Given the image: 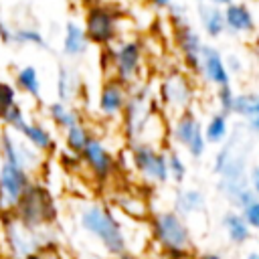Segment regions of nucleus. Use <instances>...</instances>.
<instances>
[{"label":"nucleus","mask_w":259,"mask_h":259,"mask_svg":"<svg viewBox=\"0 0 259 259\" xmlns=\"http://www.w3.org/2000/svg\"><path fill=\"white\" fill-rule=\"evenodd\" d=\"M12 217L26 229H32V231L40 229L55 221L57 217L55 200L42 184L32 180L24 190V194L20 196L16 208L12 210Z\"/></svg>","instance_id":"obj_1"},{"label":"nucleus","mask_w":259,"mask_h":259,"mask_svg":"<svg viewBox=\"0 0 259 259\" xmlns=\"http://www.w3.org/2000/svg\"><path fill=\"white\" fill-rule=\"evenodd\" d=\"M81 225H83L85 231L95 235L109 253L119 255V253L125 251V241H123L121 229H119L117 221L113 219V214L107 208L97 206V204L85 208L81 212Z\"/></svg>","instance_id":"obj_2"},{"label":"nucleus","mask_w":259,"mask_h":259,"mask_svg":"<svg viewBox=\"0 0 259 259\" xmlns=\"http://www.w3.org/2000/svg\"><path fill=\"white\" fill-rule=\"evenodd\" d=\"M83 28L89 38V45L109 47L117 40L119 34V16L103 4H93L87 8L83 18Z\"/></svg>","instance_id":"obj_3"},{"label":"nucleus","mask_w":259,"mask_h":259,"mask_svg":"<svg viewBox=\"0 0 259 259\" xmlns=\"http://www.w3.org/2000/svg\"><path fill=\"white\" fill-rule=\"evenodd\" d=\"M32 182V174L22 166L0 158V214H12L20 196Z\"/></svg>","instance_id":"obj_4"},{"label":"nucleus","mask_w":259,"mask_h":259,"mask_svg":"<svg viewBox=\"0 0 259 259\" xmlns=\"http://www.w3.org/2000/svg\"><path fill=\"white\" fill-rule=\"evenodd\" d=\"M107 55L115 73V79L121 83H132L142 67V45L138 38H125L119 42H111L107 47Z\"/></svg>","instance_id":"obj_5"},{"label":"nucleus","mask_w":259,"mask_h":259,"mask_svg":"<svg viewBox=\"0 0 259 259\" xmlns=\"http://www.w3.org/2000/svg\"><path fill=\"white\" fill-rule=\"evenodd\" d=\"M0 158L14 162L32 174V166H38L40 162V152L34 150L26 140H16L14 132L4 127L0 132Z\"/></svg>","instance_id":"obj_6"},{"label":"nucleus","mask_w":259,"mask_h":259,"mask_svg":"<svg viewBox=\"0 0 259 259\" xmlns=\"http://www.w3.org/2000/svg\"><path fill=\"white\" fill-rule=\"evenodd\" d=\"M154 231H156V237L158 241L170 249V251H184L188 249V243H190V237H188V229L184 227V223L172 214V212H162L156 217V223H154Z\"/></svg>","instance_id":"obj_7"},{"label":"nucleus","mask_w":259,"mask_h":259,"mask_svg":"<svg viewBox=\"0 0 259 259\" xmlns=\"http://www.w3.org/2000/svg\"><path fill=\"white\" fill-rule=\"evenodd\" d=\"M223 16H225V32L231 34H251L257 28L253 10L245 2H229L223 6Z\"/></svg>","instance_id":"obj_8"},{"label":"nucleus","mask_w":259,"mask_h":259,"mask_svg":"<svg viewBox=\"0 0 259 259\" xmlns=\"http://www.w3.org/2000/svg\"><path fill=\"white\" fill-rule=\"evenodd\" d=\"M174 36H176V45L182 53V59L184 63L192 69V71H198V65H200V51H202V38L200 34L188 24H178L174 26Z\"/></svg>","instance_id":"obj_9"},{"label":"nucleus","mask_w":259,"mask_h":259,"mask_svg":"<svg viewBox=\"0 0 259 259\" xmlns=\"http://www.w3.org/2000/svg\"><path fill=\"white\" fill-rule=\"evenodd\" d=\"M198 71L206 77L208 83H212V85H217V87L229 83V69H227V65H225V57L221 55L219 49H214V47H210V45H202Z\"/></svg>","instance_id":"obj_10"},{"label":"nucleus","mask_w":259,"mask_h":259,"mask_svg":"<svg viewBox=\"0 0 259 259\" xmlns=\"http://www.w3.org/2000/svg\"><path fill=\"white\" fill-rule=\"evenodd\" d=\"M134 162L136 166L150 178L164 182L168 178V162L162 154L154 152L150 146H138L134 152Z\"/></svg>","instance_id":"obj_11"},{"label":"nucleus","mask_w":259,"mask_h":259,"mask_svg":"<svg viewBox=\"0 0 259 259\" xmlns=\"http://www.w3.org/2000/svg\"><path fill=\"white\" fill-rule=\"evenodd\" d=\"M12 132L18 134L22 140H26L40 154H47V152H53L55 150V138H53V134L42 123H38V121L22 119Z\"/></svg>","instance_id":"obj_12"},{"label":"nucleus","mask_w":259,"mask_h":259,"mask_svg":"<svg viewBox=\"0 0 259 259\" xmlns=\"http://www.w3.org/2000/svg\"><path fill=\"white\" fill-rule=\"evenodd\" d=\"M125 99H127L125 83H121L119 79H109L103 83L99 91V111L107 117H113L123 109Z\"/></svg>","instance_id":"obj_13"},{"label":"nucleus","mask_w":259,"mask_h":259,"mask_svg":"<svg viewBox=\"0 0 259 259\" xmlns=\"http://www.w3.org/2000/svg\"><path fill=\"white\" fill-rule=\"evenodd\" d=\"M196 18L202 28V32L210 38H219L225 34V16H223V6L210 4L206 0H200L196 6Z\"/></svg>","instance_id":"obj_14"},{"label":"nucleus","mask_w":259,"mask_h":259,"mask_svg":"<svg viewBox=\"0 0 259 259\" xmlns=\"http://www.w3.org/2000/svg\"><path fill=\"white\" fill-rule=\"evenodd\" d=\"M79 156H83L85 164L91 168V172L95 176L105 178L111 172V166H113L111 156L107 154V150L103 148V144L99 140H95V138L89 136V140H87V144H85V148H83V152Z\"/></svg>","instance_id":"obj_15"},{"label":"nucleus","mask_w":259,"mask_h":259,"mask_svg":"<svg viewBox=\"0 0 259 259\" xmlns=\"http://www.w3.org/2000/svg\"><path fill=\"white\" fill-rule=\"evenodd\" d=\"M61 49H63V55L69 57V59H77V57H81V55L87 53V49H89V38H87V34H85L83 24H79V22H75V20H69V22L65 24Z\"/></svg>","instance_id":"obj_16"},{"label":"nucleus","mask_w":259,"mask_h":259,"mask_svg":"<svg viewBox=\"0 0 259 259\" xmlns=\"http://www.w3.org/2000/svg\"><path fill=\"white\" fill-rule=\"evenodd\" d=\"M162 95L170 101V103H176V105H186L192 97V89L186 81L184 75L180 73H172L164 79L162 83Z\"/></svg>","instance_id":"obj_17"},{"label":"nucleus","mask_w":259,"mask_h":259,"mask_svg":"<svg viewBox=\"0 0 259 259\" xmlns=\"http://www.w3.org/2000/svg\"><path fill=\"white\" fill-rule=\"evenodd\" d=\"M14 87H16V91H20V93H24L32 99H40V77H38L36 67L24 65V67L16 69Z\"/></svg>","instance_id":"obj_18"},{"label":"nucleus","mask_w":259,"mask_h":259,"mask_svg":"<svg viewBox=\"0 0 259 259\" xmlns=\"http://www.w3.org/2000/svg\"><path fill=\"white\" fill-rule=\"evenodd\" d=\"M47 115H49V119L59 127V130H67V127H71V125H75V123H79L81 121V117H79V113L75 111V109H71L65 101H53V103H49L47 105Z\"/></svg>","instance_id":"obj_19"},{"label":"nucleus","mask_w":259,"mask_h":259,"mask_svg":"<svg viewBox=\"0 0 259 259\" xmlns=\"http://www.w3.org/2000/svg\"><path fill=\"white\" fill-rule=\"evenodd\" d=\"M12 45L18 47H34V49H49L45 34L34 26H18L12 28Z\"/></svg>","instance_id":"obj_20"},{"label":"nucleus","mask_w":259,"mask_h":259,"mask_svg":"<svg viewBox=\"0 0 259 259\" xmlns=\"http://www.w3.org/2000/svg\"><path fill=\"white\" fill-rule=\"evenodd\" d=\"M87 140H89V132H87V127H85L81 121L65 130V142H67V148H69L71 152H75V154H81V152H83Z\"/></svg>","instance_id":"obj_21"},{"label":"nucleus","mask_w":259,"mask_h":259,"mask_svg":"<svg viewBox=\"0 0 259 259\" xmlns=\"http://www.w3.org/2000/svg\"><path fill=\"white\" fill-rule=\"evenodd\" d=\"M75 87H77L75 75L67 67H61L59 69V75H57V95H59V101H65L67 103L73 97Z\"/></svg>","instance_id":"obj_22"},{"label":"nucleus","mask_w":259,"mask_h":259,"mask_svg":"<svg viewBox=\"0 0 259 259\" xmlns=\"http://www.w3.org/2000/svg\"><path fill=\"white\" fill-rule=\"evenodd\" d=\"M223 223H225V229H227L229 237L235 243H243L249 237V227H247V223H245L243 217H239V214H227Z\"/></svg>","instance_id":"obj_23"},{"label":"nucleus","mask_w":259,"mask_h":259,"mask_svg":"<svg viewBox=\"0 0 259 259\" xmlns=\"http://www.w3.org/2000/svg\"><path fill=\"white\" fill-rule=\"evenodd\" d=\"M198 130H200V125H198V121L194 119V115L184 113V115L178 119L176 127H174V138H176L178 142H182V144H188L190 138H192Z\"/></svg>","instance_id":"obj_24"},{"label":"nucleus","mask_w":259,"mask_h":259,"mask_svg":"<svg viewBox=\"0 0 259 259\" xmlns=\"http://www.w3.org/2000/svg\"><path fill=\"white\" fill-rule=\"evenodd\" d=\"M22 119H26V115H24V109L20 107L18 101L10 103V105L0 113V123H2L4 127H8V130H14Z\"/></svg>","instance_id":"obj_25"},{"label":"nucleus","mask_w":259,"mask_h":259,"mask_svg":"<svg viewBox=\"0 0 259 259\" xmlns=\"http://www.w3.org/2000/svg\"><path fill=\"white\" fill-rule=\"evenodd\" d=\"M227 134V117L223 113H217L210 117L206 130H204V136L208 142H219L223 136Z\"/></svg>","instance_id":"obj_26"},{"label":"nucleus","mask_w":259,"mask_h":259,"mask_svg":"<svg viewBox=\"0 0 259 259\" xmlns=\"http://www.w3.org/2000/svg\"><path fill=\"white\" fill-rule=\"evenodd\" d=\"M24 259H61V253L55 245H40L34 247L30 253H26Z\"/></svg>","instance_id":"obj_27"},{"label":"nucleus","mask_w":259,"mask_h":259,"mask_svg":"<svg viewBox=\"0 0 259 259\" xmlns=\"http://www.w3.org/2000/svg\"><path fill=\"white\" fill-rule=\"evenodd\" d=\"M14 101H16V87H14L12 83L0 79V113H2L10 103H14Z\"/></svg>","instance_id":"obj_28"},{"label":"nucleus","mask_w":259,"mask_h":259,"mask_svg":"<svg viewBox=\"0 0 259 259\" xmlns=\"http://www.w3.org/2000/svg\"><path fill=\"white\" fill-rule=\"evenodd\" d=\"M233 101H235V95H233V89L231 85H221L219 87V103H221V109H223V115H229L233 111Z\"/></svg>","instance_id":"obj_29"},{"label":"nucleus","mask_w":259,"mask_h":259,"mask_svg":"<svg viewBox=\"0 0 259 259\" xmlns=\"http://www.w3.org/2000/svg\"><path fill=\"white\" fill-rule=\"evenodd\" d=\"M166 10H168V16H170V20H172V24H174V26L188 22V20H186V10H184V6H182V4H174V2H172Z\"/></svg>","instance_id":"obj_30"},{"label":"nucleus","mask_w":259,"mask_h":259,"mask_svg":"<svg viewBox=\"0 0 259 259\" xmlns=\"http://www.w3.org/2000/svg\"><path fill=\"white\" fill-rule=\"evenodd\" d=\"M243 214H245V219H247V223H249L251 227H257V229H259V202L251 200L249 204H245Z\"/></svg>","instance_id":"obj_31"},{"label":"nucleus","mask_w":259,"mask_h":259,"mask_svg":"<svg viewBox=\"0 0 259 259\" xmlns=\"http://www.w3.org/2000/svg\"><path fill=\"white\" fill-rule=\"evenodd\" d=\"M168 166L172 168V172H174L176 180H180V178L184 176V166H182V162H180V158H178V156H170V162H168Z\"/></svg>","instance_id":"obj_32"},{"label":"nucleus","mask_w":259,"mask_h":259,"mask_svg":"<svg viewBox=\"0 0 259 259\" xmlns=\"http://www.w3.org/2000/svg\"><path fill=\"white\" fill-rule=\"evenodd\" d=\"M0 40L4 45H12V28L6 24L4 18H0Z\"/></svg>","instance_id":"obj_33"},{"label":"nucleus","mask_w":259,"mask_h":259,"mask_svg":"<svg viewBox=\"0 0 259 259\" xmlns=\"http://www.w3.org/2000/svg\"><path fill=\"white\" fill-rule=\"evenodd\" d=\"M154 10H166L170 4H172V0H146Z\"/></svg>","instance_id":"obj_34"},{"label":"nucleus","mask_w":259,"mask_h":259,"mask_svg":"<svg viewBox=\"0 0 259 259\" xmlns=\"http://www.w3.org/2000/svg\"><path fill=\"white\" fill-rule=\"evenodd\" d=\"M0 257H4V225H2V214H0Z\"/></svg>","instance_id":"obj_35"},{"label":"nucleus","mask_w":259,"mask_h":259,"mask_svg":"<svg viewBox=\"0 0 259 259\" xmlns=\"http://www.w3.org/2000/svg\"><path fill=\"white\" fill-rule=\"evenodd\" d=\"M253 184H255V188H257V192H259V168L253 170Z\"/></svg>","instance_id":"obj_36"},{"label":"nucleus","mask_w":259,"mask_h":259,"mask_svg":"<svg viewBox=\"0 0 259 259\" xmlns=\"http://www.w3.org/2000/svg\"><path fill=\"white\" fill-rule=\"evenodd\" d=\"M206 2H210V4H217V6H227L231 0H206Z\"/></svg>","instance_id":"obj_37"},{"label":"nucleus","mask_w":259,"mask_h":259,"mask_svg":"<svg viewBox=\"0 0 259 259\" xmlns=\"http://www.w3.org/2000/svg\"><path fill=\"white\" fill-rule=\"evenodd\" d=\"M200 259H221V257L219 255H202Z\"/></svg>","instance_id":"obj_38"},{"label":"nucleus","mask_w":259,"mask_h":259,"mask_svg":"<svg viewBox=\"0 0 259 259\" xmlns=\"http://www.w3.org/2000/svg\"><path fill=\"white\" fill-rule=\"evenodd\" d=\"M247 259H259V253H251Z\"/></svg>","instance_id":"obj_39"},{"label":"nucleus","mask_w":259,"mask_h":259,"mask_svg":"<svg viewBox=\"0 0 259 259\" xmlns=\"http://www.w3.org/2000/svg\"><path fill=\"white\" fill-rule=\"evenodd\" d=\"M10 259H24V257H10Z\"/></svg>","instance_id":"obj_40"},{"label":"nucleus","mask_w":259,"mask_h":259,"mask_svg":"<svg viewBox=\"0 0 259 259\" xmlns=\"http://www.w3.org/2000/svg\"><path fill=\"white\" fill-rule=\"evenodd\" d=\"M196 2H200V0H196Z\"/></svg>","instance_id":"obj_41"}]
</instances>
